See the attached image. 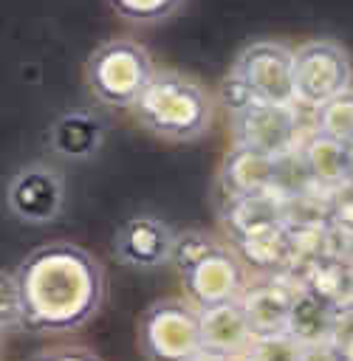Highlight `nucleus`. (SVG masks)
Instances as JSON below:
<instances>
[{"instance_id": "3", "label": "nucleus", "mask_w": 353, "mask_h": 361, "mask_svg": "<svg viewBox=\"0 0 353 361\" xmlns=\"http://www.w3.org/2000/svg\"><path fill=\"white\" fill-rule=\"evenodd\" d=\"M152 73L155 65L147 48L127 37L96 45L85 59V85L107 107H133Z\"/></svg>"}, {"instance_id": "18", "label": "nucleus", "mask_w": 353, "mask_h": 361, "mask_svg": "<svg viewBox=\"0 0 353 361\" xmlns=\"http://www.w3.org/2000/svg\"><path fill=\"white\" fill-rule=\"evenodd\" d=\"M237 251L251 268H260L265 274H282L291 262V243L282 223H274L257 234L237 240Z\"/></svg>"}, {"instance_id": "1", "label": "nucleus", "mask_w": 353, "mask_h": 361, "mask_svg": "<svg viewBox=\"0 0 353 361\" xmlns=\"http://www.w3.org/2000/svg\"><path fill=\"white\" fill-rule=\"evenodd\" d=\"M14 276L23 296V327L31 333L79 330L104 302L102 262L68 240L37 245L17 265Z\"/></svg>"}, {"instance_id": "4", "label": "nucleus", "mask_w": 353, "mask_h": 361, "mask_svg": "<svg viewBox=\"0 0 353 361\" xmlns=\"http://www.w3.org/2000/svg\"><path fill=\"white\" fill-rule=\"evenodd\" d=\"M138 353L144 361H184L201 350L198 307L189 299L167 296L144 307L136 327Z\"/></svg>"}, {"instance_id": "17", "label": "nucleus", "mask_w": 353, "mask_h": 361, "mask_svg": "<svg viewBox=\"0 0 353 361\" xmlns=\"http://www.w3.org/2000/svg\"><path fill=\"white\" fill-rule=\"evenodd\" d=\"M274 223H280V197L271 189L260 195H249V197H234L223 209V226L234 237V243Z\"/></svg>"}, {"instance_id": "29", "label": "nucleus", "mask_w": 353, "mask_h": 361, "mask_svg": "<svg viewBox=\"0 0 353 361\" xmlns=\"http://www.w3.org/2000/svg\"><path fill=\"white\" fill-rule=\"evenodd\" d=\"M184 361H234V358H229V355H223V353H212V350H195L189 358H184Z\"/></svg>"}, {"instance_id": "27", "label": "nucleus", "mask_w": 353, "mask_h": 361, "mask_svg": "<svg viewBox=\"0 0 353 361\" xmlns=\"http://www.w3.org/2000/svg\"><path fill=\"white\" fill-rule=\"evenodd\" d=\"M220 104H223L229 113H240L243 107L254 104V96L249 93V87L243 85V79H240L234 71H229V73L223 76V82H220Z\"/></svg>"}, {"instance_id": "7", "label": "nucleus", "mask_w": 353, "mask_h": 361, "mask_svg": "<svg viewBox=\"0 0 353 361\" xmlns=\"http://www.w3.org/2000/svg\"><path fill=\"white\" fill-rule=\"evenodd\" d=\"M65 178L51 164H25L6 183V209L25 226H48L62 214Z\"/></svg>"}, {"instance_id": "28", "label": "nucleus", "mask_w": 353, "mask_h": 361, "mask_svg": "<svg viewBox=\"0 0 353 361\" xmlns=\"http://www.w3.org/2000/svg\"><path fill=\"white\" fill-rule=\"evenodd\" d=\"M297 361H342L339 353L333 350L330 341H313V344H302Z\"/></svg>"}, {"instance_id": "2", "label": "nucleus", "mask_w": 353, "mask_h": 361, "mask_svg": "<svg viewBox=\"0 0 353 361\" xmlns=\"http://www.w3.org/2000/svg\"><path fill=\"white\" fill-rule=\"evenodd\" d=\"M130 110L147 133L164 141H195L215 118L209 90L178 71H155Z\"/></svg>"}, {"instance_id": "26", "label": "nucleus", "mask_w": 353, "mask_h": 361, "mask_svg": "<svg viewBox=\"0 0 353 361\" xmlns=\"http://www.w3.org/2000/svg\"><path fill=\"white\" fill-rule=\"evenodd\" d=\"M23 361H102V358L90 347H82V344H54V347H42L31 353Z\"/></svg>"}, {"instance_id": "11", "label": "nucleus", "mask_w": 353, "mask_h": 361, "mask_svg": "<svg viewBox=\"0 0 353 361\" xmlns=\"http://www.w3.org/2000/svg\"><path fill=\"white\" fill-rule=\"evenodd\" d=\"M104 144V127L90 110H68L48 130V149L65 161H90Z\"/></svg>"}, {"instance_id": "12", "label": "nucleus", "mask_w": 353, "mask_h": 361, "mask_svg": "<svg viewBox=\"0 0 353 361\" xmlns=\"http://www.w3.org/2000/svg\"><path fill=\"white\" fill-rule=\"evenodd\" d=\"M198 327H201V347L212 353H223L229 358H237L251 341L240 299L198 307Z\"/></svg>"}, {"instance_id": "16", "label": "nucleus", "mask_w": 353, "mask_h": 361, "mask_svg": "<svg viewBox=\"0 0 353 361\" xmlns=\"http://www.w3.org/2000/svg\"><path fill=\"white\" fill-rule=\"evenodd\" d=\"M336 313H339L336 305H330V302L322 299L319 293H313V290H308V288L299 285V288L294 290V296H291L285 333H291L299 344L330 341Z\"/></svg>"}, {"instance_id": "9", "label": "nucleus", "mask_w": 353, "mask_h": 361, "mask_svg": "<svg viewBox=\"0 0 353 361\" xmlns=\"http://www.w3.org/2000/svg\"><path fill=\"white\" fill-rule=\"evenodd\" d=\"M234 144L251 147L268 158H277L299 144V116L294 104L254 102L240 113H232Z\"/></svg>"}, {"instance_id": "14", "label": "nucleus", "mask_w": 353, "mask_h": 361, "mask_svg": "<svg viewBox=\"0 0 353 361\" xmlns=\"http://www.w3.org/2000/svg\"><path fill=\"white\" fill-rule=\"evenodd\" d=\"M294 290L277 279H268L257 288H246L240 293V307L246 313V324L251 336H271L282 333L288 322Z\"/></svg>"}, {"instance_id": "31", "label": "nucleus", "mask_w": 353, "mask_h": 361, "mask_svg": "<svg viewBox=\"0 0 353 361\" xmlns=\"http://www.w3.org/2000/svg\"><path fill=\"white\" fill-rule=\"evenodd\" d=\"M234 361H246V358H234Z\"/></svg>"}, {"instance_id": "6", "label": "nucleus", "mask_w": 353, "mask_h": 361, "mask_svg": "<svg viewBox=\"0 0 353 361\" xmlns=\"http://www.w3.org/2000/svg\"><path fill=\"white\" fill-rule=\"evenodd\" d=\"M291 51L280 39H254L249 42L232 71L243 79L254 102L263 104H297L294 102V73H291Z\"/></svg>"}, {"instance_id": "8", "label": "nucleus", "mask_w": 353, "mask_h": 361, "mask_svg": "<svg viewBox=\"0 0 353 361\" xmlns=\"http://www.w3.org/2000/svg\"><path fill=\"white\" fill-rule=\"evenodd\" d=\"M184 282V293L195 307H209L220 302L240 299L246 290V265L237 251L226 245L209 248L201 259H195L186 271L178 274Z\"/></svg>"}, {"instance_id": "23", "label": "nucleus", "mask_w": 353, "mask_h": 361, "mask_svg": "<svg viewBox=\"0 0 353 361\" xmlns=\"http://www.w3.org/2000/svg\"><path fill=\"white\" fill-rule=\"evenodd\" d=\"M217 245V240L212 237V234H206V231H198V228H189V231H181V234H175V240H172V251H169V265L181 274V271H186L195 259H201L209 248H215Z\"/></svg>"}, {"instance_id": "25", "label": "nucleus", "mask_w": 353, "mask_h": 361, "mask_svg": "<svg viewBox=\"0 0 353 361\" xmlns=\"http://www.w3.org/2000/svg\"><path fill=\"white\" fill-rule=\"evenodd\" d=\"M330 344L342 361H353V302L339 307L336 322H333V333H330Z\"/></svg>"}, {"instance_id": "21", "label": "nucleus", "mask_w": 353, "mask_h": 361, "mask_svg": "<svg viewBox=\"0 0 353 361\" xmlns=\"http://www.w3.org/2000/svg\"><path fill=\"white\" fill-rule=\"evenodd\" d=\"M107 6L124 23L152 25V23H161V20L172 17L184 6V0H107Z\"/></svg>"}, {"instance_id": "24", "label": "nucleus", "mask_w": 353, "mask_h": 361, "mask_svg": "<svg viewBox=\"0 0 353 361\" xmlns=\"http://www.w3.org/2000/svg\"><path fill=\"white\" fill-rule=\"evenodd\" d=\"M23 327V296L14 271H0V336Z\"/></svg>"}, {"instance_id": "13", "label": "nucleus", "mask_w": 353, "mask_h": 361, "mask_svg": "<svg viewBox=\"0 0 353 361\" xmlns=\"http://www.w3.org/2000/svg\"><path fill=\"white\" fill-rule=\"evenodd\" d=\"M271 172H274V158L234 144L223 164H220V189L226 195V200L234 197H249V195H260L271 189Z\"/></svg>"}, {"instance_id": "22", "label": "nucleus", "mask_w": 353, "mask_h": 361, "mask_svg": "<svg viewBox=\"0 0 353 361\" xmlns=\"http://www.w3.org/2000/svg\"><path fill=\"white\" fill-rule=\"evenodd\" d=\"M299 341L291 333H271V336H251L246 350L237 358L246 361H297L299 355Z\"/></svg>"}, {"instance_id": "19", "label": "nucleus", "mask_w": 353, "mask_h": 361, "mask_svg": "<svg viewBox=\"0 0 353 361\" xmlns=\"http://www.w3.org/2000/svg\"><path fill=\"white\" fill-rule=\"evenodd\" d=\"M271 192L282 200V197H299V195H311L313 192V178L305 166L302 149L299 144L282 155L274 158V172H271Z\"/></svg>"}, {"instance_id": "5", "label": "nucleus", "mask_w": 353, "mask_h": 361, "mask_svg": "<svg viewBox=\"0 0 353 361\" xmlns=\"http://www.w3.org/2000/svg\"><path fill=\"white\" fill-rule=\"evenodd\" d=\"M294 102L316 110L353 85V62L333 39H308L291 51Z\"/></svg>"}, {"instance_id": "20", "label": "nucleus", "mask_w": 353, "mask_h": 361, "mask_svg": "<svg viewBox=\"0 0 353 361\" xmlns=\"http://www.w3.org/2000/svg\"><path fill=\"white\" fill-rule=\"evenodd\" d=\"M313 124L316 133L342 144H353V85L319 104L313 110Z\"/></svg>"}, {"instance_id": "15", "label": "nucleus", "mask_w": 353, "mask_h": 361, "mask_svg": "<svg viewBox=\"0 0 353 361\" xmlns=\"http://www.w3.org/2000/svg\"><path fill=\"white\" fill-rule=\"evenodd\" d=\"M305 166L313 178V186L336 192L350 186V158H347V144L333 141L322 133H311L305 141H299Z\"/></svg>"}, {"instance_id": "10", "label": "nucleus", "mask_w": 353, "mask_h": 361, "mask_svg": "<svg viewBox=\"0 0 353 361\" xmlns=\"http://www.w3.org/2000/svg\"><path fill=\"white\" fill-rule=\"evenodd\" d=\"M175 231L150 214H136L124 220L113 234V257L116 262L136 268V271H152L161 265H169Z\"/></svg>"}, {"instance_id": "30", "label": "nucleus", "mask_w": 353, "mask_h": 361, "mask_svg": "<svg viewBox=\"0 0 353 361\" xmlns=\"http://www.w3.org/2000/svg\"><path fill=\"white\" fill-rule=\"evenodd\" d=\"M347 158H350V183H353V144H347Z\"/></svg>"}]
</instances>
